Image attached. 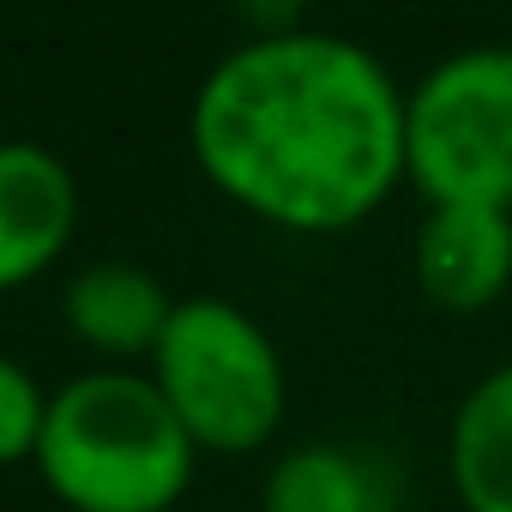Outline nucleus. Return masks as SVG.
Instances as JSON below:
<instances>
[{
	"label": "nucleus",
	"mask_w": 512,
	"mask_h": 512,
	"mask_svg": "<svg viewBox=\"0 0 512 512\" xmlns=\"http://www.w3.org/2000/svg\"><path fill=\"white\" fill-rule=\"evenodd\" d=\"M199 169L253 217L332 235L404 181V91L350 37L260 31L229 49L187 115Z\"/></svg>",
	"instance_id": "1"
},
{
	"label": "nucleus",
	"mask_w": 512,
	"mask_h": 512,
	"mask_svg": "<svg viewBox=\"0 0 512 512\" xmlns=\"http://www.w3.org/2000/svg\"><path fill=\"white\" fill-rule=\"evenodd\" d=\"M193 434L151 374L97 368L49 398L37 440L43 482L73 512H169L193 476Z\"/></svg>",
	"instance_id": "2"
},
{
	"label": "nucleus",
	"mask_w": 512,
	"mask_h": 512,
	"mask_svg": "<svg viewBox=\"0 0 512 512\" xmlns=\"http://www.w3.org/2000/svg\"><path fill=\"white\" fill-rule=\"evenodd\" d=\"M446 464L464 512H512V362L488 368L464 392L452 416Z\"/></svg>",
	"instance_id": "8"
},
{
	"label": "nucleus",
	"mask_w": 512,
	"mask_h": 512,
	"mask_svg": "<svg viewBox=\"0 0 512 512\" xmlns=\"http://www.w3.org/2000/svg\"><path fill=\"white\" fill-rule=\"evenodd\" d=\"M416 290L440 314H482L512 290V211L428 205L416 229Z\"/></svg>",
	"instance_id": "5"
},
{
	"label": "nucleus",
	"mask_w": 512,
	"mask_h": 512,
	"mask_svg": "<svg viewBox=\"0 0 512 512\" xmlns=\"http://www.w3.org/2000/svg\"><path fill=\"white\" fill-rule=\"evenodd\" d=\"M169 314H175L169 290L145 266H127V260H103L79 272L67 290V326L103 356H151Z\"/></svg>",
	"instance_id": "7"
},
{
	"label": "nucleus",
	"mask_w": 512,
	"mask_h": 512,
	"mask_svg": "<svg viewBox=\"0 0 512 512\" xmlns=\"http://www.w3.org/2000/svg\"><path fill=\"white\" fill-rule=\"evenodd\" d=\"M266 512H380V488L356 452L296 446L266 476Z\"/></svg>",
	"instance_id": "9"
},
{
	"label": "nucleus",
	"mask_w": 512,
	"mask_h": 512,
	"mask_svg": "<svg viewBox=\"0 0 512 512\" xmlns=\"http://www.w3.org/2000/svg\"><path fill=\"white\" fill-rule=\"evenodd\" d=\"M151 380L199 452L266 446L290 404L284 356L266 338V326L217 296L175 302V314L151 350Z\"/></svg>",
	"instance_id": "3"
},
{
	"label": "nucleus",
	"mask_w": 512,
	"mask_h": 512,
	"mask_svg": "<svg viewBox=\"0 0 512 512\" xmlns=\"http://www.w3.org/2000/svg\"><path fill=\"white\" fill-rule=\"evenodd\" d=\"M404 181L428 205L512 211V43H470L404 91Z\"/></svg>",
	"instance_id": "4"
},
{
	"label": "nucleus",
	"mask_w": 512,
	"mask_h": 512,
	"mask_svg": "<svg viewBox=\"0 0 512 512\" xmlns=\"http://www.w3.org/2000/svg\"><path fill=\"white\" fill-rule=\"evenodd\" d=\"M79 187L49 145H0V290L37 278L73 241Z\"/></svg>",
	"instance_id": "6"
},
{
	"label": "nucleus",
	"mask_w": 512,
	"mask_h": 512,
	"mask_svg": "<svg viewBox=\"0 0 512 512\" xmlns=\"http://www.w3.org/2000/svg\"><path fill=\"white\" fill-rule=\"evenodd\" d=\"M43 422H49V398H43V386L31 380V368H19L13 356H0V464L37 458Z\"/></svg>",
	"instance_id": "10"
}]
</instances>
